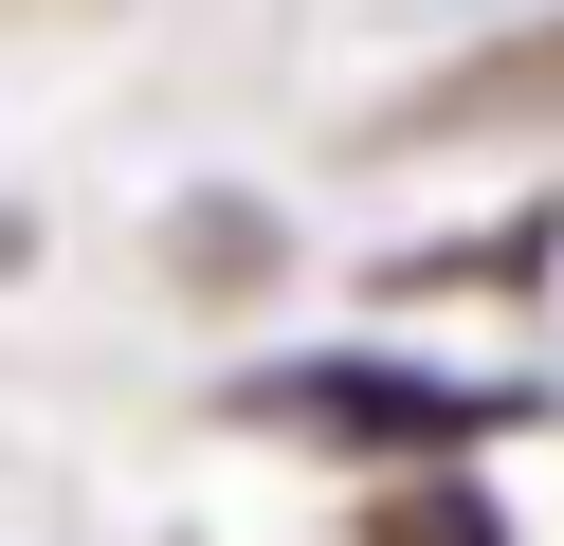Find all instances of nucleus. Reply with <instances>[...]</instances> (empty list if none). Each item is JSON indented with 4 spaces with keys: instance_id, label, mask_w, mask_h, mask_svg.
Instances as JSON below:
<instances>
[{
    "instance_id": "f257e3e1",
    "label": "nucleus",
    "mask_w": 564,
    "mask_h": 546,
    "mask_svg": "<svg viewBox=\"0 0 564 546\" xmlns=\"http://www.w3.org/2000/svg\"><path fill=\"white\" fill-rule=\"evenodd\" d=\"M237 419H256V437H328V456H474V437H510L528 400H510V383H455V364L328 346V364H256Z\"/></svg>"
},
{
    "instance_id": "f03ea898",
    "label": "nucleus",
    "mask_w": 564,
    "mask_h": 546,
    "mask_svg": "<svg viewBox=\"0 0 564 546\" xmlns=\"http://www.w3.org/2000/svg\"><path fill=\"white\" fill-rule=\"evenodd\" d=\"M365 546H510V528H491L474 473H419V492H382V510H365Z\"/></svg>"
}]
</instances>
